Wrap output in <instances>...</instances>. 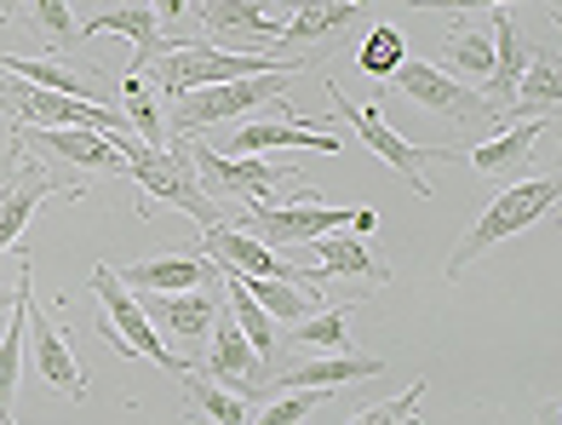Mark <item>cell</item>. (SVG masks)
<instances>
[{
    "instance_id": "obj_1",
    "label": "cell",
    "mask_w": 562,
    "mask_h": 425,
    "mask_svg": "<svg viewBox=\"0 0 562 425\" xmlns=\"http://www.w3.org/2000/svg\"><path fill=\"white\" fill-rule=\"evenodd\" d=\"M110 144L121 149L126 172H133V184H138V213H144V219H149V208H156V202L184 208V213L201 224V231H218V224L236 219V213H224L213 195L201 190V172H195V161H190V144H184V138H172L167 149H156V144L133 138L126 127H115Z\"/></svg>"
},
{
    "instance_id": "obj_2",
    "label": "cell",
    "mask_w": 562,
    "mask_h": 425,
    "mask_svg": "<svg viewBox=\"0 0 562 425\" xmlns=\"http://www.w3.org/2000/svg\"><path fill=\"white\" fill-rule=\"evenodd\" d=\"M304 64H276L265 75H241V81H218V87H195V92H178L167 98V138H195V133H207L218 127V121H241L252 110H265L270 98H288L293 92V75Z\"/></svg>"
},
{
    "instance_id": "obj_3",
    "label": "cell",
    "mask_w": 562,
    "mask_h": 425,
    "mask_svg": "<svg viewBox=\"0 0 562 425\" xmlns=\"http://www.w3.org/2000/svg\"><path fill=\"white\" fill-rule=\"evenodd\" d=\"M557 195H562V184L551 179V172H546V179H522V184L499 190L494 202L471 219V231L453 242V254H448V282H459L476 259H488L505 236H517V231H528V224H540V219L557 208Z\"/></svg>"
},
{
    "instance_id": "obj_4",
    "label": "cell",
    "mask_w": 562,
    "mask_h": 425,
    "mask_svg": "<svg viewBox=\"0 0 562 425\" xmlns=\"http://www.w3.org/2000/svg\"><path fill=\"white\" fill-rule=\"evenodd\" d=\"M92 305H98V334L115 345V357H144L161 373H172V380L190 373V362L178 351H167V339L149 328L144 299H133V288L115 277V265H92Z\"/></svg>"
},
{
    "instance_id": "obj_5",
    "label": "cell",
    "mask_w": 562,
    "mask_h": 425,
    "mask_svg": "<svg viewBox=\"0 0 562 425\" xmlns=\"http://www.w3.org/2000/svg\"><path fill=\"white\" fill-rule=\"evenodd\" d=\"M87 190L92 179H58V167L41 156H7L0 167V254L18 247V236L46 202H87Z\"/></svg>"
},
{
    "instance_id": "obj_6",
    "label": "cell",
    "mask_w": 562,
    "mask_h": 425,
    "mask_svg": "<svg viewBox=\"0 0 562 425\" xmlns=\"http://www.w3.org/2000/svg\"><path fill=\"white\" fill-rule=\"evenodd\" d=\"M322 81H327V98H334V115H339V121H350L356 138H362V144L373 149V156L396 172V179H407V190L430 202V179H425V167H430V161H453V149H442V144H407V138L391 127V121H385V110H379V104H350V98L339 92L334 75H322Z\"/></svg>"
},
{
    "instance_id": "obj_7",
    "label": "cell",
    "mask_w": 562,
    "mask_h": 425,
    "mask_svg": "<svg viewBox=\"0 0 562 425\" xmlns=\"http://www.w3.org/2000/svg\"><path fill=\"white\" fill-rule=\"evenodd\" d=\"M276 64H304L316 69V58H265V53H218L207 41H190V46H167V53L149 64L161 98L178 92H195V87H218V81H241V75H265Z\"/></svg>"
},
{
    "instance_id": "obj_8",
    "label": "cell",
    "mask_w": 562,
    "mask_h": 425,
    "mask_svg": "<svg viewBox=\"0 0 562 425\" xmlns=\"http://www.w3.org/2000/svg\"><path fill=\"white\" fill-rule=\"evenodd\" d=\"M18 311H23V345H30V357H35L41 385H58L69 403H87L92 373L81 368V357H75L69 334L53 322V311L35 305V293H30V259H23V277H18Z\"/></svg>"
},
{
    "instance_id": "obj_9",
    "label": "cell",
    "mask_w": 562,
    "mask_h": 425,
    "mask_svg": "<svg viewBox=\"0 0 562 425\" xmlns=\"http://www.w3.org/2000/svg\"><path fill=\"white\" fill-rule=\"evenodd\" d=\"M356 213H362V208H322L316 190H311V195H299V202H288V208H281V202H259V208L236 213L229 224L247 231V236H259L265 247H304V242H316L327 231H356Z\"/></svg>"
},
{
    "instance_id": "obj_10",
    "label": "cell",
    "mask_w": 562,
    "mask_h": 425,
    "mask_svg": "<svg viewBox=\"0 0 562 425\" xmlns=\"http://www.w3.org/2000/svg\"><path fill=\"white\" fill-rule=\"evenodd\" d=\"M391 87H396V92H407L419 110H430L437 121H453V127H482V121L494 127V110H488V98H482L476 87H465L459 75H448L442 64L402 58V64L391 69Z\"/></svg>"
},
{
    "instance_id": "obj_11",
    "label": "cell",
    "mask_w": 562,
    "mask_h": 425,
    "mask_svg": "<svg viewBox=\"0 0 562 425\" xmlns=\"http://www.w3.org/2000/svg\"><path fill=\"white\" fill-rule=\"evenodd\" d=\"M184 144H190V161H195L201 179H207L218 195H236V202H247V208L276 202V190H288V184H304L299 167H281L270 156H218L213 144H195V138H184Z\"/></svg>"
},
{
    "instance_id": "obj_12",
    "label": "cell",
    "mask_w": 562,
    "mask_h": 425,
    "mask_svg": "<svg viewBox=\"0 0 562 425\" xmlns=\"http://www.w3.org/2000/svg\"><path fill=\"white\" fill-rule=\"evenodd\" d=\"M7 156L64 161V167H81V179H92V172H126L110 133H92V127H12Z\"/></svg>"
},
{
    "instance_id": "obj_13",
    "label": "cell",
    "mask_w": 562,
    "mask_h": 425,
    "mask_svg": "<svg viewBox=\"0 0 562 425\" xmlns=\"http://www.w3.org/2000/svg\"><path fill=\"white\" fill-rule=\"evenodd\" d=\"M190 18H195V35L218 46V53H252V46H265V58H276L281 23L259 0H190Z\"/></svg>"
},
{
    "instance_id": "obj_14",
    "label": "cell",
    "mask_w": 562,
    "mask_h": 425,
    "mask_svg": "<svg viewBox=\"0 0 562 425\" xmlns=\"http://www.w3.org/2000/svg\"><path fill=\"white\" fill-rule=\"evenodd\" d=\"M213 277H218V270H213ZM218 311H224V299L213 293V282H207V288H184V293H144L149 328H156L161 339H172V345H184V351H178L184 362L213 339Z\"/></svg>"
},
{
    "instance_id": "obj_15",
    "label": "cell",
    "mask_w": 562,
    "mask_h": 425,
    "mask_svg": "<svg viewBox=\"0 0 562 425\" xmlns=\"http://www.w3.org/2000/svg\"><path fill=\"white\" fill-rule=\"evenodd\" d=\"M304 259V270H316V282L327 288V282H350L356 293H379V288H391V265L368 247V236H356V231H327V236H316V242H304L299 247Z\"/></svg>"
},
{
    "instance_id": "obj_16",
    "label": "cell",
    "mask_w": 562,
    "mask_h": 425,
    "mask_svg": "<svg viewBox=\"0 0 562 425\" xmlns=\"http://www.w3.org/2000/svg\"><path fill=\"white\" fill-rule=\"evenodd\" d=\"M350 30H368V0H299L293 23H281V35H276V53L281 46H304V58L327 64V53Z\"/></svg>"
},
{
    "instance_id": "obj_17",
    "label": "cell",
    "mask_w": 562,
    "mask_h": 425,
    "mask_svg": "<svg viewBox=\"0 0 562 425\" xmlns=\"http://www.w3.org/2000/svg\"><path fill=\"white\" fill-rule=\"evenodd\" d=\"M201 373H207L213 385L236 391V396H265V380H270V368L247 345V334L229 322V311H218V322H213V339H207V351H201Z\"/></svg>"
},
{
    "instance_id": "obj_18",
    "label": "cell",
    "mask_w": 562,
    "mask_h": 425,
    "mask_svg": "<svg viewBox=\"0 0 562 425\" xmlns=\"http://www.w3.org/2000/svg\"><path fill=\"white\" fill-rule=\"evenodd\" d=\"M81 35H126L133 41V64H126V75H149V64H156L167 46H184L161 35V18L149 12V0H110L104 12H92L81 23Z\"/></svg>"
},
{
    "instance_id": "obj_19",
    "label": "cell",
    "mask_w": 562,
    "mask_h": 425,
    "mask_svg": "<svg viewBox=\"0 0 562 425\" xmlns=\"http://www.w3.org/2000/svg\"><path fill=\"white\" fill-rule=\"evenodd\" d=\"M391 362L385 357H362V351H345V357H304V362H293V368H281V373H270L265 380V396L276 391H345V385H362V380H379Z\"/></svg>"
},
{
    "instance_id": "obj_20",
    "label": "cell",
    "mask_w": 562,
    "mask_h": 425,
    "mask_svg": "<svg viewBox=\"0 0 562 425\" xmlns=\"http://www.w3.org/2000/svg\"><path fill=\"white\" fill-rule=\"evenodd\" d=\"M270 149H322V156H334L339 138L327 127H311L304 115L293 121H247V127H236V138H229V149H218V156H270Z\"/></svg>"
},
{
    "instance_id": "obj_21",
    "label": "cell",
    "mask_w": 562,
    "mask_h": 425,
    "mask_svg": "<svg viewBox=\"0 0 562 425\" xmlns=\"http://www.w3.org/2000/svg\"><path fill=\"white\" fill-rule=\"evenodd\" d=\"M115 277L133 293H184V288H207L213 282V259L207 254H156V259L115 265Z\"/></svg>"
},
{
    "instance_id": "obj_22",
    "label": "cell",
    "mask_w": 562,
    "mask_h": 425,
    "mask_svg": "<svg viewBox=\"0 0 562 425\" xmlns=\"http://www.w3.org/2000/svg\"><path fill=\"white\" fill-rule=\"evenodd\" d=\"M562 104V75H557V53H546V46H533L522 75H517V92H510L505 104V127L510 121H551Z\"/></svg>"
},
{
    "instance_id": "obj_23",
    "label": "cell",
    "mask_w": 562,
    "mask_h": 425,
    "mask_svg": "<svg viewBox=\"0 0 562 425\" xmlns=\"http://www.w3.org/2000/svg\"><path fill=\"white\" fill-rule=\"evenodd\" d=\"M546 133H551V121H510V127H499L488 144L471 149V172H482V179H505V172L528 167Z\"/></svg>"
},
{
    "instance_id": "obj_24",
    "label": "cell",
    "mask_w": 562,
    "mask_h": 425,
    "mask_svg": "<svg viewBox=\"0 0 562 425\" xmlns=\"http://www.w3.org/2000/svg\"><path fill=\"white\" fill-rule=\"evenodd\" d=\"M0 69L7 75H23V81H35L46 92H64V98H87V104H104V92H98V69H64L53 58H18V53H0Z\"/></svg>"
},
{
    "instance_id": "obj_25",
    "label": "cell",
    "mask_w": 562,
    "mask_h": 425,
    "mask_svg": "<svg viewBox=\"0 0 562 425\" xmlns=\"http://www.w3.org/2000/svg\"><path fill=\"white\" fill-rule=\"evenodd\" d=\"M350 311H356V299H334L327 311H311L304 322H293L288 339L304 345V351H316V357H345V351H356L350 345Z\"/></svg>"
},
{
    "instance_id": "obj_26",
    "label": "cell",
    "mask_w": 562,
    "mask_h": 425,
    "mask_svg": "<svg viewBox=\"0 0 562 425\" xmlns=\"http://www.w3.org/2000/svg\"><path fill=\"white\" fill-rule=\"evenodd\" d=\"M178 391H184V414L195 425H247V396L213 385L201 368H190L184 380H178Z\"/></svg>"
},
{
    "instance_id": "obj_27",
    "label": "cell",
    "mask_w": 562,
    "mask_h": 425,
    "mask_svg": "<svg viewBox=\"0 0 562 425\" xmlns=\"http://www.w3.org/2000/svg\"><path fill=\"white\" fill-rule=\"evenodd\" d=\"M213 270H218V288H224V299H229V322H236V328L247 334V345H252V351H259V362L270 368V357L281 351L276 322H270V316H265V311L247 299V288L236 282V270H224V265H213Z\"/></svg>"
},
{
    "instance_id": "obj_28",
    "label": "cell",
    "mask_w": 562,
    "mask_h": 425,
    "mask_svg": "<svg viewBox=\"0 0 562 425\" xmlns=\"http://www.w3.org/2000/svg\"><path fill=\"white\" fill-rule=\"evenodd\" d=\"M442 69L448 75H465V87H482L494 75V30L488 23H471L442 41Z\"/></svg>"
},
{
    "instance_id": "obj_29",
    "label": "cell",
    "mask_w": 562,
    "mask_h": 425,
    "mask_svg": "<svg viewBox=\"0 0 562 425\" xmlns=\"http://www.w3.org/2000/svg\"><path fill=\"white\" fill-rule=\"evenodd\" d=\"M241 288H247V299L259 305L270 322H304L316 305H322V293H304V288H293V282H270V277H236Z\"/></svg>"
},
{
    "instance_id": "obj_30",
    "label": "cell",
    "mask_w": 562,
    "mask_h": 425,
    "mask_svg": "<svg viewBox=\"0 0 562 425\" xmlns=\"http://www.w3.org/2000/svg\"><path fill=\"white\" fill-rule=\"evenodd\" d=\"M402 58H407V35L396 23H368L362 41H356V64H362V75H373V81H391V69Z\"/></svg>"
},
{
    "instance_id": "obj_31",
    "label": "cell",
    "mask_w": 562,
    "mask_h": 425,
    "mask_svg": "<svg viewBox=\"0 0 562 425\" xmlns=\"http://www.w3.org/2000/svg\"><path fill=\"white\" fill-rule=\"evenodd\" d=\"M121 98H126V115H133V138L167 149V121L156 110V92H149V75H121Z\"/></svg>"
},
{
    "instance_id": "obj_32",
    "label": "cell",
    "mask_w": 562,
    "mask_h": 425,
    "mask_svg": "<svg viewBox=\"0 0 562 425\" xmlns=\"http://www.w3.org/2000/svg\"><path fill=\"white\" fill-rule=\"evenodd\" d=\"M30 18H35V35H46V53H69L75 41H87L69 0H30Z\"/></svg>"
},
{
    "instance_id": "obj_33",
    "label": "cell",
    "mask_w": 562,
    "mask_h": 425,
    "mask_svg": "<svg viewBox=\"0 0 562 425\" xmlns=\"http://www.w3.org/2000/svg\"><path fill=\"white\" fill-rule=\"evenodd\" d=\"M419 403H425V380H414L402 396H385V403L356 409L345 425H419Z\"/></svg>"
},
{
    "instance_id": "obj_34",
    "label": "cell",
    "mask_w": 562,
    "mask_h": 425,
    "mask_svg": "<svg viewBox=\"0 0 562 425\" xmlns=\"http://www.w3.org/2000/svg\"><path fill=\"white\" fill-rule=\"evenodd\" d=\"M322 403H327L322 391H281L276 403H270L259 420H252V425H304V420H311Z\"/></svg>"
},
{
    "instance_id": "obj_35",
    "label": "cell",
    "mask_w": 562,
    "mask_h": 425,
    "mask_svg": "<svg viewBox=\"0 0 562 425\" xmlns=\"http://www.w3.org/2000/svg\"><path fill=\"white\" fill-rule=\"evenodd\" d=\"M407 7H425V12H453V18H465V12H505L510 0H407ZM546 7L557 12L562 0H546Z\"/></svg>"
},
{
    "instance_id": "obj_36",
    "label": "cell",
    "mask_w": 562,
    "mask_h": 425,
    "mask_svg": "<svg viewBox=\"0 0 562 425\" xmlns=\"http://www.w3.org/2000/svg\"><path fill=\"white\" fill-rule=\"evenodd\" d=\"M149 12H156L161 23H184L190 18V0H149Z\"/></svg>"
},
{
    "instance_id": "obj_37",
    "label": "cell",
    "mask_w": 562,
    "mask_h": 425,
    "mask_svg": "<svg viewBox=\"0 0 562 425\" xmlns=\"http://www.w3.org/2000/svg\"><path fill=\"white\" fill-rule=\"evenodd\" d=\"M12 305H18V282H12V288H0V316H7Z\"/></svg>"
},
{
    "instance_id": "obj_38",
    "label": "cell",
    "mask_w": 562,
    "mask_h": 425,
    "mask_svg": "<svg viewBox=\"0 0 562 425\" xmlns=\"http://www.w3.org/2000/svg\"><path fill=\"white\" fill-rule=\"evenodd\" d=\"M18 7H23V0H0V23H7V18H18Z\"/></svg>"
}]
</instances>
